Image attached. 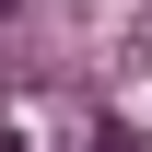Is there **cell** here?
<instances>
[{
	"instance_id": "1",
	"label": "cell",
	"mask_w": 152,
	"mask_h": 152,
	"mask_svg": "<svg viewBox=\"0 0 152 152\" xmlns=\"http://www.w3.org/2000/svg\"><path fill=\"white\" fill-rule=\"evenodd\" d=\"M70 152H140V129H117V117H94V129H82Z\"/></svg>"
},
{
	"instance_id": "2",
	"label": "cell",
	"mask_w": 152,
	"mask_h": 152,
	"mask_svg": "<svg viewBox=\"0 0 152 152\" xmlns=\"http://www.w3.org/2000/svg\"><path fill=\"white\" fill-rule=\"evenodd\" d=\"M12 12H23V0H0V23H12Z\"/></svg>"
}]
</instances>
